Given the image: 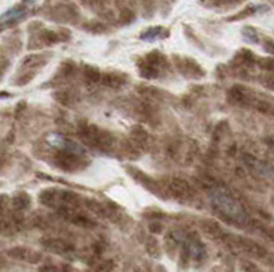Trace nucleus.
<instances>
[{
	"instance_id": "3",
	"label": "nucleus",
	"mask_w": 274,
	"mask_h": 272,
	"mask_svg": "<svg viewBox=\"0 0 274 272\" xmlns=\"http://www.w3.org/2000/svg\"><path fill=\"white\" fill-rule=\"evenodd\" d=\"M23 17H25V11H23V10L11 8V10H8V11H6L1 15V23H3V25H6L7 22L14 23L17 22V21H19V19H22Z\"/></svg>"
},
{
	"instance_id": "4",
	"label": "nucleus",
	"mask_w": 274,
	"mask_h": 272,
	"mask_svg": "<svg viewBox=\"0 0 274 272\" xmlns=\"http://www.w3.org/2000/svg\"><path fill=\"white\" fill-rule=\"evenodd\" d=\"M162 36H163V30H162V28H151L148 29L145 33L141 34L140 37L145 41H154L156 40V39L162 37Z\"/></svg>"
},
{
	"instance_id": "2",
	"label": "nucleus",
	"mask_w": 274,
	"mask_h": 272,
	"mask_svg": "<svg viewBox=\"0 0 274 272\" xmlns=\"http://www.w3.org/2000/svg\"><path fill=\"white\" fill-rule=\"evenodd\" d=\"M8 256H11L17 260L28 261V263H33V264L41 260L40 253H37V252H34L32 249H28V248H21V246L8 250Z\"/></svg>"
},
{
	"instance_id": "1",
	"label": "nucleus",
	"mask_w": 274,
	"mask_h": 272,
	"mask_svg": "<svg viewBox=\"0 0 274 272\" xmlns=\"http://www.w3.org/2000/svg\"><path fill=\"white\" fill-rule=\"evenodd\" d=\"M210 200L218 211H221L222 214H225V216L230 218L232 220L240 221V223L246 220V212L243 211V207L232 197H229L223 193L212 192Z\"/></svg>"
},
{
	"instance_id": "5",
	"label": "nucleus",
	"mask_w": 274,
	"mask_h": 272,
	"mask_svg": "<svg viewBox=\"0 0 274 272\" xmlns=\"http://www.w3.org/2000/svg\"><path fill=\"white\" fill-rule=\"evenodd\" d=\"M25 3H28V4H33V3H36L37 0H23Z\"/></svg>"
}]
</instances>
